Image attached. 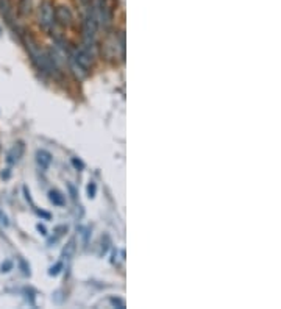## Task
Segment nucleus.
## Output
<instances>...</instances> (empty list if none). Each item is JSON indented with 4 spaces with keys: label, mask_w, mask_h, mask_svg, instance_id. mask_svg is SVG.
Masks as SVG:
<instances>
[{
    "label": "nucleus",
    "mask_w": 281,
    "mask_h": 309,
    "mask_svg": "<svg viewBox=\"0 0 281 309\" xmlns=\"http://www.w3.org/2000/svg\"><path fill=\"white\" fill-rule=\"evenodd\" d=\"M24 154V142H16L10 150H8V154H7V161L10 164H16Z\"/></svg>",
    "instance_id": "nucleus-6"
},
{
    "label": "nucleus",
    "mask_w": 281,
    "mask_h": 309,
    "mask_svg": "<svg viewBox=\"0 0 281 309\" xmlns=\"http://www.w3.org/2000/svg\"><path fill=\"white\" fill-rule=\"evenodd\" d=\"M49 197H50V200H52L55 205H58V206H61V205L64 203L63 195H61L58 191H50V192H49Z\"/></svg>",
    "instance_id": "nucleus-9"
},
{
    "label": "nucleus",
    "mask_w": 281,
    "mask_h": 309,
    "mask_svg": "<svg viewBox=\"0 0 281 309\" xmlns=\"http://www.w3.org/2000/svg\"><path fill=\"white\" fill-rule=\"evenodd\" d=\"M67 188H69V191H70V194H72V199H75V197H77V192H75V189H74V186H72V185H69Z\"/></svg>",
    "instance_id": "nucleus-19"
},
{
    "label": "nucleus",
    "mask_w": 281,
    "mask_h": 309,
    "mask_svg": "<svg viewBox=\"0 0 281 309\" xmlns=\"http://www.w3.org/2000/svg\"><path fill=\"white\" fill-rule=\"evenodd\" d=\"M109 303H111L112 306H117V307H120V309H123V307H125V301H123V300H120V298H111V300H109Z\"/></svg>",
    "instance_id": "nucleus-15"
},
{
    "label": "nucleus",
    "mask_w": 281,
    "mask_h": 309,
    "mask_svg": "<svg viewBox=\"0 0 281 309\" xmlns=\"http://www.w3.org/2000/svg\"><path fill=\"white\" fill-rule=\"evenodd\" d=\"M36 161L41 166V169H44V171H46V169H49V166L52 163V154L49 151H46V150H38L36 151Z\"/></svg>",
    "instance_id": "nucleus-7"
},
{
    "label": "nucleus",
    "mask_w": 281,
    "mask_h": 309,
    "mask_svg": "<svg viewBox=\"0 0 281 309\" xmlns=\"http://www.w3.org/2000/svg\"><path fill=\"white\" fill-rule=\"evenodd\" d=\"M55 21L63 27H69L74 21V14L69 7L60 5L58 8H55Z\"/></svg>",
    "instance_id": "nucleus-5"
},
{
    "label": "nucleus",
    "mask_w": 281,
    "mask_h": 309,
    "mask_svg": "<svg viewBox=\"0 0 281 309\" xmlns=\"http://www.w3.org/2000/svg\"><path fill=\"white\" fill-rule=\"evenodd\" d=\"M38 230L42 233V234H46V228L44 227H42V225H38Z\"/></svg>",
    "instance_id": "nucleus-21"
},
{
    "label": "nucleus",
    "mask_w": 281,
    "mask_h": 309,
    "mask_svg": "<svg viewBox=\"0 0 281 309\" xmlns=\"http://www.w3.org/2000/svg\"><path fill=\"white\" fill-rule=\"evenodd\" d=\"M69 66H70V70H72V72H74V75L78 78V80H83L84 77H86L88 75V72H86V70H84L80 64H77L75 61H74V58H72V56H70V60H69Z\"/></svg>",
    "instance_id": "nucleus-8"
},
{
    "label": "nucleus",
    "mask_w": 281,
    "mask_h": 309,
    "mask_svg": "<svg viewBox=\"0 0 281 309\" xmlns=\"http://www.w3.org/2000/svg\"><path fill=\"white\" fill-rule=\"evenodd\" d=\"M97 7H98L97 8L98 10V19H100V22L105 28H109L112 24V13H111L108 0H98Z\"/></svg>",
    "instance_id": "nucleus-4"
},
{
    "label": "nucleus",
    "mask_w": 281,
    "mask_h": 309,
    "mask_svg": "<svg viewBox=\"0 0 281 309\" xmlns=\"http://www.w3.org/2000/svg\"><path fill=\"white\" fill-rule=\"evenodd\" d=\"M72 163H74V166H75V167H80V169L83 167V163H80L78 160H72Z\"/></svg>",
    "instance_id": "nucleus-20"
},
{
    "label": "nucleus",
    "mask_w": 281,
    "mask_h": 309,
    "mask_svg": "<svg viewBox=\"0 0 281 309\" xmlns=\"http://www.w3.org/2000/svg\"><path fill=\"white\" fill-rule=\"evenodd\" d=\"M72 58L77 64H80L86 72H89V69L92 66V53L86 47H78L74 50Z\"/></svg>",
    "instance_id": "nucleus-3"
},
{
    "label": "nucleus",
    "mask_w": 281,
    "mask_h": 309,
    "mask_svg": "<svg viewBox=\"0 0 281 309\" xmlns=\"http://www.w3.org/2000/svg\"><path fill=\"white\" fill-rule=\"evenodd\" d=\"M0 223H2V225H5V227H7V225H8V219H7V216L2 213V211H0Z\"/></svg>",
    "instance_id": "nucleus-17"
},
{
    "label": "nucleus",
    "mask_w": 281,
    "mask_h": 309,
    "mask_svg": "<svg viewBox=\"0 0 281 309\" xmlns=\"http://www.w3.org/2000/svg\"><path fill=\"white\" fill-rule=\"evenodd\" d=\"M38 19H39V25L44 28V30H50L55 24V10L53 5L47 0H44L39 5V13H38Z\"/></svg>",
    "instance_id": "nucleus-2"
},
{
    "label": "nucleus",
    "mask_w": 281,
    "mask_h": 309,
    "mask_svg": "<svg viewBox=\"0 0 281 309\" xmlns=\"http://www.w3.org/2000/svg\"><path fill=\"white\" fill-rule=\"evenodd\" d=\"M74 250H75V241H70V242L66 245L64 251H63V256L69 259V258H70V255H72V253H74Z\"/></svg>",
    "instance_id": "nucleus-12"
},
{
    "label": "nucleus",
    "mask_w": 281,
    "mask_h": 309,
    "mask_svg": "<svg viewBox=\"0 0 281 309\" xmlns=\"http://www.w3.org/2000/svg\"><path fill=\"white\" fill-rule=\"evenodd\" d=\"M11 269H13V262H11V261H5V262L2 264V272L7 273V272H10Z\"/></svg>",
    "instance_id": "nucleus-16"
},
{
    "label": "nucleus",
    "mask_w": 281,
    "mask_h": 309,
    "mask_svg": "<svg viewBox=\"0 0 281 309\" xmlns=\"http://www.w3.org/2000/svg\"><path fill=\"white\" fill-rule=\"evenodd\" d=\"M95 192H97V185H95L94 181H91L89 185H88V195H89V199H94Z\"/></svg>",
    "instance_id": "nucleus-13"
},
{
    "label": "nucleus",
    "mask_w": 281,
    "mask_h": 309,
    "mask_svg": "<svg viewBox=\"0 0 281 309\" xmlns=\"http://www.w3.org/2000/svg\"><path fill=\"white\" fill-rule=\"evenodd\" d=\"M0 7H2L0 13H2L5 18H10V13H11V4H10V0H0Z\"/></svg>",
    "instance_id": "nucleus-10"
},
{
    "label": "nucleus",
    "mask_w": 281,
    "mask_h": 309,
    "mask_svg": "<svg viewBox=\"0 0 281 309\" xmlns=\"http://www.w3.org/2000/svg\"><path fill=\"white\" fill-rule=\"evenodd\" d=\"M61 269H63V264H61V262H58V264H56L55 267H52L49 273H50L52 276H56V275L60 273V270H61Z\"/></svg>",
    "instance_id": "nucleus-14"
},
{
    "label": "nucleus",
    "mask_w": 281,
    "mask_h": 309,
    "mask_svg": "<svg viewBox=\"0 0 281 309\" xmlns=\"http://www.w3.org/2000/svg\"><path fill=\"white\" fill-rule=\"evenodd\" d=\"M19 264H21V267L24 269V273H25V275L30 273V269H28V267L25 265V261H24V259H21V261H19Z\"/></svg>",
    "instance_id": "nucleus-18"
},
{
    "label": "nucleus",
    "mask_w": 281,
    "mask_h": 309,
    "mask_svg": "<svg viewBox=\"0 0 281 309\" xmlns=\"http://www.w3.org/2000/svg\"><path fill=\"white\" fill-rule=\"evenodd\" d=\"M0 33H2V28H0Z\"/></svg>",
    "instance_id": "nucleus-22"
},
{
    "label": "nucleus",
    "mask_w": 281,
    "mask_h": 309,
    "mask_svg": "<svg viewBox=\"0 0 281 309\" xmlns=\"http://www.w3.org/2000/svg\"><path fill=\"white\" fill-rule=\"evenodd\" d=\"M24 39V44H25V49L28 52V55H30V58L32 61L35 63V66L41 70V72H44V74H55V70H53V66L50 63V58H49V53L42 50L39 46H38V42L35 41V38L30 35V33H24L22 36Z\"/></svg>",
    "instance_id": "nucleus-1"
},
{
    "label": "nucleus",
    "mask_w": 281,
    "mask_h": 309,
    "mask_svg": "<svg viewBox=\"0 0 281 309\" xmlns=\"http://www.w3.org/2000/svg\"><path fill=\"white\" fill-rule=\"evenodd\" d=\"M19 11H21L22 16L30 13V0H21L19 2Z\"/></svg>",
    "instance_id": "nucleus-11"
}]
</instances>
